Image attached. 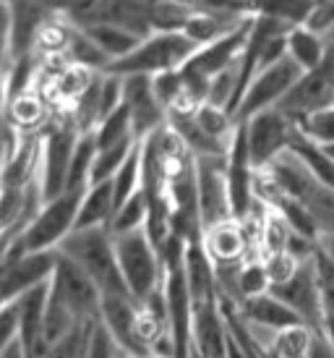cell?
Instances as JSON below:
<instances>
[{"mask_svg":"<svg viewBox=\"0 0 334 358\" xmlns=\"http://www.w3.org/2000/svg\"><path fill=\"white\" fill-rule=\"evenodd\" d=\"M261 173H266L287 196H293L308 212L319 230V241L334 236V189L326 186L295 152H285Z\"/></svg>","mask_w":334,"mask_h":358,"instance_id":"cell-1","label":"cell"},{"mask_svg":"<svg viewBox=\"0 0 334 358\" xmlns=\"http://www.w3.org/2000/svg\"><path fill=\"white\" fill-rule=\"evenodd\" d=\"M58 251L71 262H76L89 278L97 282L102 299H110V296L133 299L123 280V272H120L115 238H112L110 228L73 230L68 238L60 243Z\"/></svg>","mask_w":334,"mask_h":358,"instance_id":"cell-2","label":"cell"},{"mask_svg":"<svg viewBox=\"0 0 334 358\" xmlns=\"http://www.w3.org/2000/svg\"><path fill=\"white\" fill-rule=\"evenodd\" d=\"M89 189H68L55 199L45 201L40 215L34 217L29 228L21 233L16 241L3 246V259L27 254V251H58L60 243L76 230L79 209L84 201V194Z\"/></svg>","mask_w":334,"mask_h":358,"instance_id":"cell-3","label":"cell"},{"mask_svg":"<svg viewBox=\"0 0 334 358\" xmlns=\"http://www.w3.org/2000/svg\"><path fill=\"white\" fill-rule=\"evenodd\" d=\"M198 48L183 31H154L138 42V48L118 63H110V76H162L180 71Z\"/></svg>","mask_w":334,"mask_h":358,"instance_id":"cell-4","label":"cell"},{"mask_svg":"<svg viewBox=\"0 0 334 358\" xmlns=\"http://www.w3.org/2000/svg\"><path fill=\"white\" fill-rule=\"evenodd\" d=\"M118 251L120 272L136 303H147L165 285V264L147 228L133 230L126 236H112Z\"/></svg>","mask_w":334,"mask_h":358,"instance_id":"cell-5","label":"cell"},{"mask_svg":"<svg viewBox=\"0 0 334 358\" xmlns=\"http://www.w3.org/2000/svg\"><path fill=\"white\" fill-rule=\"evenodd\" d=\"M79 139L81 134L73 123H60V126H50V129L42 131L37 183H40L45 201L55 199V196L68 191L71 165H73Z\"/></svg>","mask_w":334,"mask_h":358,"instance_id":"cell-6","label":"cell"},{"mask_svg":"<svg viewBox=\"0 0 334 358\" xmlns=\"http://www.w3.org/2000/svg\"><path fill=\"white\" fill-rule=\"evenodd\" d=\"M50 293H52V299L60 301L63 306L68 308L81 324L99 322V314H102V290L97 288V282L89 278L76 262L63 257L60 251L58 264H55V275H52V282H50Z\"/></svg>","mask_w":334,"mask_h":358,"instance_id":"cell-7","label":"cell"},{"mask_svg":"<svg viewBox=\"0 0 334 358\" xmlns=\"http://www.w3.org/2000/svg\"><path fill=\"white\" fill-rule=\"evenodd\" d=\"M243 126H246L248 136V152H251L254 168L259 173L269 168L277 157H282L285 152L293 150L295 139L300 134L298 123L277 108L261 110L259 115L248 118Z\"/></svg>","mask_w":334,"mask_h":358,"instance_id":"cell-8","label":"cell"},{"mask_svg":"<svg viewBox=\"0 0 334 358\" xmlns=\"http://www.w3.org/2000/svg\"><path fill=\"white\" fill-rule=\"evenodd\" d=\"M300 76H303V71L290 60V55L282 58L279 63H272V66L261 69L254 76V81L248 84L246 94L238 105L235 123H246L248 118L259 115L261 110L277 108L287 97V92L298 84Z\"/></svg>","mask_w":334,"mask_h":358,"instance_id":"cell-9","label":"cell"},{"mask_svg":"<svg viewBox=\"0 0 334 358\" xmlns=\"http://www.w3.org/2000/svg\"><path fill=\"white\" fill-rule=\"evenodd\" d=\"M269 293L279 299L285 306H290L300 317L305 327L311 329L314 335H321L324 329V306H321V293H319V282H316V267L314 257L305 259L298 264L293 275L282 282H275Z\"/></svg>","mask_w":334,"mask_h":358,"instance_id":"cell-10","label":"cell"},{"mask_svg":"<svg viewBox=\"0 0 334 358\" xmlns=\"http://www.w3.org/2000/svg\"><path fill=\"white\" fill-rule=\"evenodd\" d=\"M326 108H334V45H329L324 66L305 71L298 84L287 92L285 100L277 105V110H282L295 123Z\"/></svg>","mask_w":334,"mask_h":358,"instance_id":"cell-11","label":"cell"},{"mask_svg":"<svg viewBox=\"0 0 334 358\" xmlns=\"http://www.w3.org/2000/svg\"><path fill=\"white\" fill-rule=\"evenodd\" d=\"M55 264H58V251H27L3 259L0 303H13L21 296L52 282Z\"/></svg>","mask_w":334,"mask_h":358,"instance_id":"cell-12","label":"cell"},{"mask_svg":"<svg viewBox=\"0 0 334 358\" xmlns=\"http://www.w3.org/2000/svg\"><path fill=\"white\" fill-rule=\"evenodd\" d=\"M123 79V105L131 113L136 139H149L167 126V108L159 102L152 76H120Z\"/></svg>","mask_w":334,"mask_h":358,"instance_id":"cell-13","label":"cell"},{"mask_svg":"<svg viewBox=\"0 0 334 358\" xmlns=\"http://www.w3.org/2000/svg\"><path fill=\"white\" fill-rule=\"evenodd\" d=\"M196 183H198V207H201L204 230L233 217L230 191H227L225 157L196 159Z\"/></svg>","mask_w":334,"mask_h":358,"instance_id":"cell-14","label":"cell"},{"mask_svg":"<svg viewBox=\"0 0 334 358\" xmlns=\"http://www.w3.org/2000/svg\"><path fill=\"white\" fill-rule=\"evenodd\" d=\"M194 303V350L201 358L227 356V324L219 306V293Z\"/></svg>","mask_w":334,"mask_h":358,"instance_id":"cell-15","label":"cell"},{"mask_svg":"<svg viewBox=\"0 0 334 358\" xmlns=\"http://www.w3.org/2000/svg\"><path fill=\"white\" fill-rule=\"evenodd\" d=\"M204 249L212 257L215 267H235L248 262L251 236H248L246 220L230 217L204 230Z\"/></svg>","mask_w":334,"mask_h":358,"instance_id":"cell-16","label":"cell"},{"mask_svg":"<svg viewBox=\"0 0 334 358\" xmlns=\"http://www.w3.org/2000/svg\"><path fill=\"white\" fill-rule=\"evenodd\" d=\"M238 306H240V314L246 317L248 324L266 327V329H272V332H277V335L293 327H305L293 308L285 306V303L279 299H275L272 293H261V296L246 299L243 303H238Z\"/></svg>","mask_w":334,"mask_h":358,"instance_id":"cell-17","label":"cell"},{"mask_svg":"<svg viewBox=\"0 0 334 358\" xmlns=\"http://www.w3.org/2000/svg\"><path fill=\"white\" fill-rule=\"evenodd\" d=\"M287 55L303 73L305 71H316L324 66L326 55H329V42H326L324 34L314 31L308 24L293 27L287 31Z\"/></svg>","mask_w":334,"mask_h":358,"instance_id":"cell-18","label":"cell"},{"mask_svg":"<svg viewBox=\"0 0 334 358\" xmlns=\"http://www.w3.org/2000/svg\"><path fill=\"white\" fill-rule=\"evenodd\" d=\"M112 217H115V191H112V180L89 186V191L84 194V201H81L76 230L110 228V225H112Z\"/></svg>","mask_w":334,"mask_h":358,"instance_id":"cell-19","label":"cell"},{"mask_svg":"<svg viewBox=\"0 0 334 358\" xmlns=\"http://www.w3.org/2000/svg\"><path fill=\"white\" fill-rule=\"evenodd\" d=\"M81 31L97 45L99 50L108 55L110 63H118V60H123L126 55H131V52L138 48V42H141L136 34L120 29L115 24H94V27H84Z\"/></svg>","mask_w":334,"mask_h":358,"instance_id":"cell-20","label":"cell"},{"mask_svg":"<svg viewBox=\"0 0 334 358\" xmlns=\"http://www.w3.org/2000/svg\"><path fill=\"white\" fill-rule=\"evenodd\" d=\"M144 183V162H141V144H138L133 155L126 159V165L115 173L112 178V191H115V212L126 204L131 196H136Z\"/></svg>","mask_w":334,"mask_h":358,"instance_id":"cell-21","label":"cell"},{"mask_svg":"<svg viewBox=\"0 0 334 358\" xmlns=\"http://www.w3.org/2000/svg\"><path fill=\"white\" fill-rule=\"evenodd\" d=\"M92 134H94V141H97V150H108V147H115L120 141L136 139L133 120H131V113H128L126 105H120L112 115H108Z\"/></svg>","mask_w":334,"mask_h":358,"instance_id":"cell-22","label":"cell"},{"mask_svg":"<svg viewBox=\"0 0 334 358\" xmlns=\"http://www.w3.org/2000/svg\"><path fill=\"white\" fill-rule=\"evenodd\" d=\"M147 222H149V201H147L144 189H141L136 196H131V199L115 212L112 225H110V233H112V236H126V233H133V230H144Z\"/></svg>","mask_w":334,"mask_h":358,"instance_id":"cell-23","label":"cell"},{"mask_svg":"<svg viewBox=\"0 0 334 358\" xmlns=\"http://www.w3.org/2000/svg\"><path fill=\"white\" fill-rule=\"evenodd\" d=\"M298 131L314 147H321V150L334 147V108L319 110L314 115L298 120Z\"/></svg>","mask_w":334,"mask_h":358,"instance_id":"cell-24","label":"cell"},{"mask_svg":"<svg viewBox=\"0 0 334 358\" xmlns=\"http://www.w3.org/2000/svg\"><path fill=\"white\" fill-rule=\"evenodd\" d=\"M120 345L102 322H92L84 329V358H118Z\"/></svg>","mask_w":334,"mask_h":358,"instance_id":"cell-25","label":"cell"},{"mask_svg":"<svg viewBox=\"0 0 334 358\" xmlns=\"http://www.w3.org/2000/svg\"><path fill=\"white\" fill-rule=\"evenodd\" d=\"M314 267H316V282H319L324 314L326 317H334V259L321 246L314 254Z\"/></svg>","mask_w":334,"mask_h":358,"instance_id":"cell-26","label":"cell"},{"mask_svg":"<svg viewBox=\"0 0 334 358\" xmlns=\"http://www.w3.org/2000/svg\"><path fill=\"white\" fill-rule=\"evenodd\" d=\"M308 27L319 34H329L334 29V0H321L314 6V13L308 19Z\"/></svg>","mask_w":334,"mask_h":358,"instance_id":"cell-27","label":"cell"},{"mask_svg":"<svg viewBox=\"0 0 334 358\" xmlns=\"http://www.w3.org/2000/svg\"><path fill=\"white\" fill-rule=\"evenodd\" d=\"M21 3H31V6H40V8H48V10H52V13L66 16L79 0H21Z\"/></svg>","mask_w":334,"mask_h":358,"instance_id":"cell-28","label":"cell"},{"mask_svg":"<svg viewBox=\"0 0 334 358\" xmlns=\"http://www.w3.org/2000/svg\"><path fill=\"white\" fill-rule=\"evenodd\" d=\"M308 358H334V350L324 343V338L314 335L311 340V350H308Z\"/></svg>","mask_w":334,"mask_h":358,"instance_id":"cell-29","label":"cell"},{"mask_svg":"<svg viewBox=\"0 0 334 358\" xmlns=\"http://www.w3.org/2000/svg\"><path fill=\"white\" fill-rule=\"evenodd\" d=\"M0 358H27V350L21 345V340H13L8 345L0 348Z\"/></svg>","mask_w":334,"mask_h":358,"instance_id":"cell-30","label":"cell"},{"mask_svg":"<svg viewBox=\"0 0 334 358\" xmlns=\"http://www.w3.org/2000/svg\"><path fill=\"white\" fill-rule=\"evenodd\" d=\"M319 338H324L326 345L334 350V317L324 319V329H321V335H319Z\"/></svg>","mask_w":334,"mask_h":358,"instance_id":"cell-31","label":"cell"},{"mask_svg":"<svg viewBox=\"0 0 334 358\" xmlns=\"http://www.w3.org/2000/svg\"><path fill=\"white\" fill-rule=\"evenodd\" d=\"M319 246H321V249H324L326 254L334 259V236H326V238H321V241H319Z\"/></svg>","mask_w":334,"mask_h":358,"instance_id":"cell-32","label":"cell"},{"mask_svg":"<svg viewBox=\"0 0 334 358\" xmlns=\"http://www.w3.org/2000/svg\"><path fill=\"white\" fill-rule=\"evenodd\" d=\"M308 350H298V353H279V350H277V353H279V358H308Z\"/></svg>","mask_w":334,"mask_h":358,"instance_id":"cell-33","label":"cell"},{"mask_svg":"<svg viewBox=\"0 0 334 358\" xmlns=\"http://www.w3.org/2000/svg\"><path fill=\"white\" fill-rule=\"evenodd\" d=\"M118 358H141V356H136V353H128V350L120 348L118 350Z\"/></svg>","mask_w":334,"mask_h":358,"instance_id":"cell-34","label":"cell"},{"mask_svg":"<svg viewBox=\"0 0 334 358\" xmlns=\"http://www.w3.org/2000/svg\"><path fill=\"white\" fill-rule=\"evenodd\" d=\"M269 358H279V353L275 348H269Z\"/></svg>","mask_w":334,"mask_h":358,"instance_id":"cell-35","label":"cell"},{"mask_svg":"<svg viewBox=\"0 0 334 358\" xmlns=\"http://www.w3.org/2000/svg\"><path fill=\"white\" fill-rule=\"evenodd\" d=\"M152 358H170V356H152Z\"/></svg>","mask_w":334,"mask_h":358,"instance_id":"cell-36","label":"cell"},{"mask_svg":"<svg viewBox=\"0 0 334 358\" xmlns=\"http://www.w3.org/2000/svg\"><path fill=\"white\" fill-rule=\"evenodd\" d=\"M194 358H201V356H198V353H196V350H194Z\"/></svg>","mask_w":334,"mask_h":358,"instance_id":"cell-37","label":"cell"},{"mask_svg":"<svg viewBox=\"0 0 334 358\" xmlns=\"http://www.w3.org/2000/svg\"><path fill=\"white\" fill-rule=\"evenodd\" d=\"M316 3H321V0H316Z\"/></svg>","mask_w":334,"mask_h":358,"instance_id":"cell-38","label":"cell"}]
</instances>
